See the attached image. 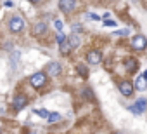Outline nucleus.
<instances>
[{
    "label": "nucleus",
    "instance_id": "nucleus-24",
    "mask_svg": "<svg viewBox=\"0 0 147 134\" xmlns=\"http://www.w3.org/2000/svg\"><path fill=\"white\" fill-rule=\"evenodd\" d=\"M109 18H111V12H104V21L109 19Z\"/></svg>",
    "mask_w": 147,
    "mask_h": 134
},
{
    "label": "nucleus",
    "instance_id": "nucleus-10",
    "mask_svg": "<svg viewBox=\"0 0 147 134\" xmlns=\"http://www.w3.org/2000/svg\"><path fill=\"white\" fill-rule=\"evenodd\" d=\"M125 68H126L130 73H133V72L138 68V61H137V59H133V57H128V59H125Z\"/></svg>",
    "mask_w": 147,
    "mask_h": 134
},
{
    "label": "nucleus",
    "instance_id": "nucleus-20",
    "mask_svg": "<svg viewBox=\"0 0 147 134\" xmlns=\"http://www.w3.org/2000/svg\"><path fill=\"white\" fill-rule=\"evenodd\" d=\"M104 26H109V28H114V26H118V23H116L114 19H106V21H104Z\"/></svg>",
    "mask_w": 147,
    "mask_h": 134
},
{
    "label": "nucleus",
    "instance_id": "nucleus-27",
    "mask_svg": "<svg viewBox=\"0 0 147 134\" xmlns=\"http://www.w3.org/2000/svg\"><path fill=\"white\" fill-rule=\"evenodd\" d=\"M31 134H36V132H31Z\"/></svg>",
    "mask_w": 147,
    "mask_h": 134
},
{
    "label": "nucleus",
    "instance_id": "nucleus-21",
    "mask_svg": "<svg viewBox=\"0 0 147 134\" xmlns=\"http://www.w3.org/2000/svg\"><path fill=\"white\" fill-rule=\"evenodd\" d=\"M82 94H85V98L87 99H94V92L90 91V89H83V92Z\"/></svg>",
    "mask_w": 147,
    "mask_h": 134
},
{
    "label": "nucleus",
    "instance_id": "nucleus-23",
    "mask_svg": "<svg viewBox=\"0 0 147 134\" xmlns=\"http://www.w3.org/2000/svg\"><path fill=\"white\" fill-rule=\"evenodd\" d=\"M87 18H88V19H94V21H99V19H100V18H99L97 14H90V12L87 14Z\"/></svg>",
    "mask_w": 147,
    "mask_h": 134
},
{
    "label": "nucleus",
    "instance_id": "nucleus-28",
    "mask_svg": "<svg viewBox=\"0 0 147 134\" xmlns=\"http://www.w3.org/2000/svg\"><path fill=\"white\" fill-rule=\"evenodd\" d=\"M145 7H147V5H145Z\"/></svg>",
    "mask_w": 147,
    "mask_h": 134
},
{
    "label": "nucleus",
    "instance_id": "nucleus-4",
    "mask_svg": "<svg viewBox=\"0 0 147 134\" xmlns=\"http://www.w3.org/2000/svg\"><path fill=\"white\" fill-rule=\"evenodd\" d=\"M118 89H119V92H121L125 98H130V96L133 94V84L128 82V80H121V82L118 84Z\"/></svg>",
    "mask_w": 147,
    "mask_h": 134
},
{
    "label": "nucleus",
    "instance_id": "nucleus-25",
    "mask_svg": "<svg viewBox=\"0 0 147 134\" xmlns=\"http://www.w3.org/2000/svg\"><path fill=\"white\" fill-rule=\"evenodd\" d=\"M4 5H5V7H12L14 4H12V2H4Z\"/></svg>",
    "mask_w": 147,
    "mask_h": 134
},
{
    "label": "nucleus",
    "instance_id": "nucleus-7",
    "mask_svg": "<svg viewBox=\"0 0 147 134\" xmlns=\"http://www.w3.org/2000/svg\"><path fill=\"white\" fill-rule=\"evenodd\" d=\"M61 72H62L61 63H57V61H50V63L47 64V73H49L50 77H57V75H61Z\"/></svg>",
    "mask_w": 147,
    "mask_h": 134
},
{
    "label": "nucleus",
    "instance_id": "nucleus-16",
    "mask_svg": "<svg viewBox=\"0 0 147 134\" xmlns=\"http://www.w3.org/2000/svg\"><path fill=\"white\" fill-rule=\"evenodd\" d=\"M36 115H40V117H43V118H49V115H50V111L49 110H45V108H38V110H33Z\"/></svg>",
    "mask_w": 147,
    "mask_h": 134
},
{
    "label": "nucleus",
    "instance_id": "nucleus-12",
    "mask_svg": "<svg viewBox=\"0 0 147 134\" xmlns=\"http://www.w3.org/2000/svg\"><path fill=\"white\" fill-rule=\"evenodd\" d=\"M67 42H69L71 49L78 47V45H80V35H78V33H73V35H69V37H67Z\"/></svg>",
    "mask_w": 147,
    "mask_h": 134
},
{
    "label": "nucleus",
    "instance_id": "nucleus-19",
    "mask_svg": "<svg viewBox=\"0 0 147 134\" xmlns=\"http://www.w3.org/2000/svg\"><path fill=\"white\" fill-rule=\"evenodd\" d=\"M114 35H118V37H126V35H130V30H128V28L118 30V31H114Z\"/></svg>",
    "mask_w": 147,
    "mask_h": 134
},
{
    "label": "nucleus",
    "instance_id": "nucleus-11",
    "mask_svg": "<svg viewBox=\"0 0 147 134\" xmlns=\"http://www.w3.org/2000/svg\"><path fill=\"white\" fill-rule=\"evenodd\" d=\"M45 31H47V25H45V23H36V25L33 26V35H36V37H38V35H43Z\"/></svg>",
    "mask_w": 147,
    "mask_h": 134
},
{
    "label": "nucleus",
    "instance_id": "nucleus-18",
    "mask_svg": "<svg viewBox=\"0 0 147 134\" xmlns=\"http://www.w3.org/2000/svg\"><path fill=\"white\" fill-rule=\"evenodd\" d=\"M54 26H55V30H57L59 33H62V28H64V25H62V21H61V19H55V21H54Z\"/></svg>",
    "mask_w": 147,
    "mask_h": 134
},
{
    "label": "nucleus",
    "instance_id": "nucleus-2",
    "mask_svg": "<svg viewBox=\"0 0 147 134\" xmlns=\"http://www.w3.org/2000/svg\"><path fill=\"white\" fill-rule=\"evenodd\" d=\"M30 84L35 87V89H40L47 84V73L45 72H36L35 75L30 77Z\"/></svg>",
    "mask_w": 147,
    "mask_h": 134
},
{
    "label": "nucleus",
    "instance_id": "nucleus-6",
    "mask_svg": "<svg viewBox=\"0 0 147 134\" xmlns=\"http://www.w3.org/2000/svg\"><path fill=\"white\" fill-rule=\"evenodd\" d=\"M131 47H133L135 51H144V49L147 47V40H145V37H142V35H135V37L131 38Z\"/></svg>",
    "mask_w": 147,
    "mask_h": 134
},
{
    "label": "nucleus",
    "instance_id": "nucleus-3",
    "mask_svg": "<svg viewBox=\"0 0 147 134\" xmlns=\"http://www.w3.org/2000/svg\"><path fill=\"white\" fill-rule=\"evenodd\" d=\"M128 110H130L133 115H142V113L147 110V99H145V98L137 99L133 105H130V106H128Z\"/></svg>",
    "mask_w": 147,
    "mask_h": 134
},
{
    "label": "nucleus",
    "instance_id": "nucleus-26",
    "mask_svg": "<svg viewBox=\"0 0 147 134\" xmlns=\"http://www.w3.org/2000/svg\"><path fill=\"white\" fill-rule=\"evenodd\" d=\"M140 77H142V79H144V80H147V70H145V72H144V73H142V75H140Z\"/></svg>",
    "mask_w": 147,
    "mask_h": 134
},
{
    "label": "nucleus",
    "instance_id": "nucleus-17",
    "mask_svg": "<svg viewBox=\"0 0 147 134\" xmlns=\"http://www.w3.org/2000/svg\"><path fill=\"white\" fill-rule=\"evenodd\" d=\"M47 120H49V124H52V122H57V120H61V115H59V113H50Z\"/></svg>",
    "mask_w": 147,
    "mask_h": 134
},
{
    "label": "nucleus",
    "instance_id": "nucleus-5",
    "mask_svg": "<svg viewBox=\"0 0 147 134\" xmlns=\"http://www.w3.org/2000/svg\"><path fill=\"white\" fill-rule=\"evenodd\" d=\"M26 105H28V98H26L24 94H18V96H14L12 108H14L16 111H21L23 108H26Z\"/></svg>",
    "mask_w": 147,
    "mask_h": 134
},
{
    "label": "nucleus",
    "instance_id": "nucleus-1",
    "mask_svg": "<svg viewBox=\"0 0 147 134\" xmlns=\"http://www.w3.org/2000/svg\"><path fill=\"white\" fill-rule=\"evenodd\" d=\"M7 26H9V30L12 31V33H21L23 30H24V19L21 18V16H12V18H9V21H7Z\"/></svg>",
    "mask_w": 147,
    "mask_h": 134
},
{
    "label": "nucleus",
    "instance_id": "nucleus-14",
    "mask_svg": "<svg viewBox=\"0 0 147 134\" xmlns=\"http://www.w3.org/2000/svg\"><path fill=\"white\" fill-rule=\"evenodd\" d=\"M59 51H61V54H69V51H71V45H69L67 38H66V42H62V44L59 45Z\"/></svg>",
    "mask_w": 147,
    "mask_h": 134
},
{
    "label": "nucleus",
    "instance_id": "nucleus-9",
    "mask_svg": "<svg viewBox=\"0 0 147 134\" xmlns=\"http://www.w3.org/2000/svg\"><path fill=\"white\" fill-rule=\"evenodd\" d=\"M75 7H76V2H59V9L62 12H66V14L73 12V11H75Z\"/></svg>",
    "mask_w": 147,
    "mask_h": 134
},
{
    "label": "nucleus",
    "instance_id": "nucleus-13",
    "mask_svg": "<svg viewBox=\"0 0 147 134\" xmlns=\"http://www.w3.org/2000/svg\"><path fill=\"white\" fill-rule=\"evenodd\" d=\"M145 87H147V84H145V80H144V79H142V77L138 75V77L135 79V85H133V89H138V91H144Z\"/></svg>",
    "mask_w": 147,
    "mask_h": 134
},
{
    "label": "nucleus",
    "instance_id": "nucleus-15",
    "mask_svg": "<svg viewBox=\"0 0 147 134\" xmlns=\"http://www.w3.org/2000/svg\"><path fill=\"white\" fill-rule=\"evenodd\" d=\"M76 68H78V73H80L82 77H85V79L88 77V68H87V66H85V64H78V66H76Z\"/></svg>",
    "mask_w": 147,
    "mask_h": 134
},
{
    "label": "nucleus",
    "instance_id": "nucleus-8",
    "mask_svg": "<svg viewBox=\"0 0 147 134\" xmlns=\"http://www.w3.org/2000/svg\"><path fill=\"white\" fill-rule=\"evenodd\" d=\"M87 61H88L90 64H99V63L102 61V52H100V51H90V52L87 54Z\"/></svg>",
    "mask_w": 147,
    "mask_h": 134
},
{
    "label": "nucleus",
    "instance_id": "nucleus-22",
    "mask_svg": "<svg viewBox=\"0 0 147 134\" xmlns=\"http://www.w3.org/2000/svg\"><path fill=\"white\" fill-rule=\"evenodd\" d=\"M66 38H67V37H66V35H64V33H59V35H57V44H59V45H61V44H62V42H66Z\"/></svg>",
    "mask_w": 147,
    "mask_h": 134
}]
</instances>
